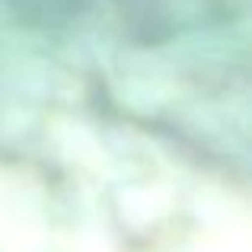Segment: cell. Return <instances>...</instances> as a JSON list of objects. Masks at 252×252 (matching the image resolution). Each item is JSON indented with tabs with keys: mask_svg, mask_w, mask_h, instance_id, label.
<instances>
[{
	"mask_svg": "<svg viewBox=\"0 0 252 252\" xmlns=\"http://www.w3.org/2000/svg\"><path fill=\"white\" fill-rule=\"evenodd\" d=\"M26 23H42V26H58L77 16L83 0H6Z\"/></svg>",
	"mask_w": 252,
	"mask_h": 252,
	"instance_id": "obj_1",
	"label": "cell"
}]
</instances>
